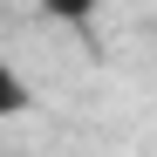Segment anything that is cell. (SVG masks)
Returning a JSON list of instances; mask_svg holds the SVG:
<instances>
[{
  "label": "cell",
  "instance_id": "6da1fadb",
  "mask_svg": "<svg viewBox=\"0 0 157 157\" xmlns=\"http://www.w3.org/2000/svg\"><path fill=\"white\" fill-rule=\"evenodd\" d=\"M28 109H34V82L0 55V123H14V116H28Z\"/></svg>",
  "mask_w": 157,
  "mask_h": 157
}]
</instances>
